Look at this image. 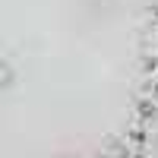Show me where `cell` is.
I'll list each match as a JSON object with an SVG mask.
<instances>
[{
  "instance_id": "cell-1",
  "label": "cell",
  "mask_w": 158,
  "mask_h": 158,
  "mask_svg": "<svg viewBox=\"0 0 158 158\" xmlns=\"http://www.w3.org/2000/svg\"><path fill=\"white\" fill-rule=\"evenodd\" d=\"M142 67H146V82L158 89V0L149 10L146 38H142Z\"/></svg>"
}]
</instances>
